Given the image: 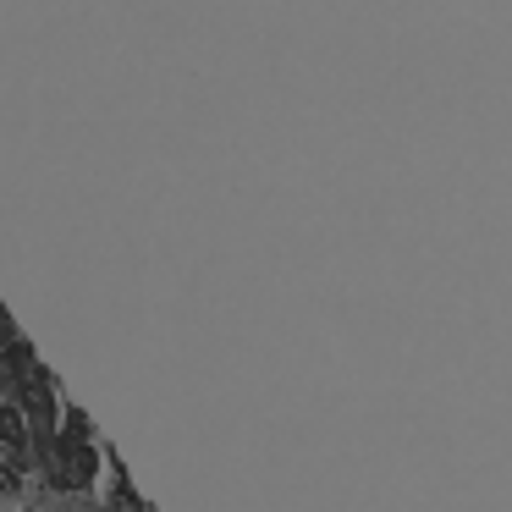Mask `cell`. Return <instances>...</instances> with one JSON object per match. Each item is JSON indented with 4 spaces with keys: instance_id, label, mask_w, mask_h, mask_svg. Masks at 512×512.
I'll list each match as a JSON object with an SVG mask.
<instances>
[{
    "instance_id": "7a4b0ae2",
    "label": "cell",
    "mask_w": 512,
    "mask_h": 512,
    "mask_svg": "<svg viewBox=\"0 0 512 512\" xmlns=\"http://www.w3.org/2000/svg\"><path fill=\"white\" fill-rule=\"evenodd\" d=\"M17 342V325H12V314L0 309V347H12Z\"/></svg>"
},
{
    "instance_id": "6da1fadb",
    "label": "cell",
    "mask_w": 512,
    "mask_h": 512,
    "mask_svg": "<svg viewBox=\"0 0 512 512\" xmlns=\"http://www.w3.org/2000/svg\"><path fill=\"white\" fill-rule=\"evenodd\" d=\"M0 446H6V457H12V474L34 463V452H28V419H23L17 402H0Z\"/></svg>"
}]
</instances>
